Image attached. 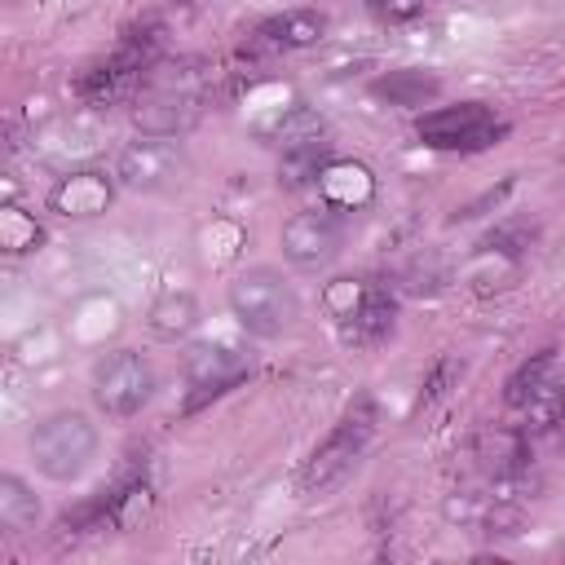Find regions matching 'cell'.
Segmentation results:
<instances>
[{"instance_id":"26","label":"cell","mask_w":565,"mask_h":565,"mask_svg":"<svg viewBox=\"0 0 565 565\" xmlns=\"http://www.w3.org/2000/svg\"><path fill=\"white\" fill-rule=\"evenodd\" d=\"M552 433H556V446L565 450V380H561V415H556V424H552Z\"/></svg>"},{"instance_id":"19","label":"cell","mask_w":565,"mask_h":565,"mask_svg":"<svg viewBox=\"0 0 565 565\" xmlns=\"http://www.w3.org/2000/svg\"><path fill=\"white\" fill-rule=\"evenodd\" d=\"M322 132H327L322 115H318L313 106L296 102V106H287V110L274 119L269 141H274V146H282V150H296V146H313V141H322Z\"/></svg>"},{"instance_id":"16","label":"cell","mask_w":565,"mask_h":565,"mask_svg":"<svg viewBox=\"0 0 565 565\" xmlns=\"http://www.w3.org/2000/svg\"><path fill=\"white\" fill-rule=\"evenodd\" d=\"M552 371H556V349H539V353H530V358L508 375V384H503V402H508L512 411H525L534 397H543V393L556 384Z\"/></svg>"},{"instance_id":"14","label":"cell","mask_w":565,"mask_h":565,"mask_svg":"<svg viewBox=\"0 0 565 565\" xmlns=\"http://www.w3.org/2000/svg\"><path fill=\"white\" fill-rule=\"evenodd\" d=\"M393 318H397V300L388 296V287L371 282L362 309H358L349 322H340V335H344L349 344H362V349H366V344H380V340L393 331Z\"/></svg>"},{"instance_id":"5","label":"cell","mask_w":565,"mask_h":565,"mask_svg":"<svg viewBox=\"0 0 565 565\" xmlns=\"http://www.w3.org/2000/svg\"><path fill=\"white\" fill-rule=\"evenodd\" d=\"M154 393V371L137 349H115L93 362V402L110 419L137 415Z\"/></svg>"},{"instance_id":"20","label":"cell","mask_w":565,"mask_h":565,"mask_svg":"<svg viewBox=\"0 0 565 565\" xmlns=\"http://www.w3.org/2000/svg\"><path fill=\"white\" fill-rule=\"evenodd\" d=\"M40 521V499L31 494V486L13 472L0 477V525L9 534H26L31 525Z\"/></svg>"},{"instance_id":"11","label":"cell","mask_w":565,"mask_h":565,"mask_svg":"<svg viewBox=\"0 0 565 565\" xmlns=\"http://www.w3.org/2000/svg\"><path fill=\"white\" fill-rule=\"evenodd\" d=\"M132 119L150 137H181L199 119V97L185 93V88H154L150 97L137 102Z\"/></svg>"},{"instance_id":"17","label":"cell","mask_w":565,"mask_h":565,"mask_svg":"<svg viewBox=\"0 0 565 565\" xmlns=\"http://www.w3.org/2000/svg\"><path fill=\"white\" fill-rule=\"evenodd\" d=\"M194 322H199V305L190 291H168L146 313V327L154 340H185L194 331Z\"/></svg>"},{"instance_id":"9","label":"cell","mask_w":565,"mask_h":565,"mask_svg":"<svg viewBox=\"0 0 565 565\" xmlns=\"http://www.w3.org/2000/svg\"><path fill=\"white\" fill-rule=\"evenodd\" d=\"M110 199H115V172H102V168H75L66 177H57L49 190V207L71 221L102 216L110 207Z\"/></svg>"},{"instance_id":"12","label":"cell","mask_w":565,"mask_h":565,"mask_svg":"<svg viewBox=\"0 0 565 565\" xmlns=\"http://www.w3.org/2000/svg\"><path fill=\"white\" fill-rule=\"evenodd\" d=\"M318 194L327 207L335 212H358L375 199V177L366 163H353V159H331L318 177Z\"/></svg>"},{"instance_id":"23","label":"cell","mask_w":565,"mask_h":565,"mask_svg":"<svg viewBox=\"0 0 565 565\" xmlns=\"http://www.w3.org/2000/svg\"><path fill=\"white\" fill-rule=\"evenodd\" d=\"M366 278H335V282H327V291H322V309L335 318V322H349L358 309H362V300H366Z\"/></svg>"},{"instance_id":"13","label":"cell","mask_w":565,"mask_h":565,"mask_svg":"<svg viewBox=\"0 0 565 565\" xmlns=\"http://www.w3.org/2000/svg\"><path fill=\"white\" fill-rule=\"evenodd\" d=\"M322 31H327V18L318 9H287V13H274L256 26V44L274 49V53H291V49L318 44Z\"/></svg>"},{"instance_id":"25","label":"cell","mask_w":565,"mask_h":565,"mask_svg":"<svg viewBox=\"0 0 565 565\" xmlns=\"http://www.w3.org/2000/svg\"><path fill=\"white\" fill-rule=\"evenodd\" d=\"M459 371H463V366H459L455 358H441V362L433 366V375L424 380V393H419V406H428V402H437V397L446 393V384H450V380H459Z\"/></svg>"},{"instance_id":"22","label":"cell","mask_w":565,"mask_h":565,"mask_svg":"<svg viewBox=\"0 0 565 565\" xmlns=\"http://www.w3.org/2000/svg\"><path fill=\"white\" fill-rule=\"evenodd\" d=\"M44 238V230L35 225V216H26L22 207H4L0 212V247L4 252H35Z\"/></svg>"},{"instance_id":"7","label":"cell","mask_w":565,"mask_h":565,"mask_svg":"<svg viewBox=\"0 0 565 565\" xmlns=\"http://www.w3.org/2000/svg\"><path fill=\"white\" fill-rule=\"evenodd\" d=\"M340 243H344V212L335 207H309V212H296L287 225H282V256L296 265V269H322L340 256Z\"/></svg>"},{"instance_id":"3","label":"cell","mask_w":565,"mask_h":565,"mask_svg":"<svg viewBox=\"0 0 565 565\" xmlns=\"http://www.w3.org/2000/svg\"><path fill=\"white\" fill-rule=\"evenodd\" d=\"M97 450V428L79 411H53L31 428V459L49 481H75Z\"/></svg>"},{"instance_id":"6","label":"cell","mask_w":565,"mask_h":565,"mask_svg":"<svg viewBox=\"0 0 565 565\" xmlns=\"http://www.w3.org/2000/svg\"><path fill=\"white\" fill-rule=\"evenodd\" d=\"M181 172H185V154H181V146H177L172 137H150V132H141L137 141H128V146L115 154V181H119L124 190H141V194L168 190V185L181 181Z\"/></svg>"},{"instance_id":"10","label":"cell","mask_w":565,"mask_h":565,"mask_svg":"<svg viewBox=\"0 0 565 565\" xmlns=\"http://www.w3.org/2000/svg\"><path fill=\"white\" fill-rule=\"evenodd\" d=\"M472 455H477V463H481V472L490 481L525 477V468H530V433L525 428H508V424H490V428L477 433Z\"/></svg>"},{"instance_id":"2","label":"cell","mask_w":565,"mask_h":565,"mask_svg":"<svg viewBox=\"0 0 565 565\" xmlns=\"http://www.w3.org/2000/svg\"><path fill=\"white\" fill-rule=\"evenodd\" d=\"M371 433H375V411H371V402L362 397V402L349 406L344 419L313 446V455H309L305 468H300V490H305V494H327V490H335V486L358 468V459H362Z\"/></svg>"},{"instance_id":"8","label":"cell","mask_w":565,"mask_h":565,"mask_svg":"<svg viewBox=\"0 0 565 565\" xmlns=\"http://www.w3.org/2000/svg\"><path fill=\"white\" fill-rule=\"evenodd\" d=\"M243 375H247V353H238L230 344H212V340L194 344L185 353V406L181 411L190 415V411L225 397Z\"/></svg>"},{"instance_id":"21","label":"cell","mask_w":565,"mask_h":565,"mask_svg":"<svg viewBox=\"0 0 565 565\" xmlns=\"http://www.w3.org/2000/svg\"><path fill=\"white\" fill-rule=\"evenodd\" d=\"M331 163L327 154V141H313V146H296V150H282V163H278V181L287 190H305V185H318L322 168Z\"/></svg>"},{"instance_id":"1","label":"cell","mask_w":565,"mask_h":565,"mask_svg":"<svg viewBox=\"0 0 565 565\" xmlns=\"http://www.w3.org/2000/svg\"><path fill=\"white\" fill-rule=\"evenodd\" d=\"M230 309H234V318L247 335L274 340L300 318V296L278 269L256 265V269H243L230 282Z\"/></svg>"},{"instance_id":"24","label":"cell","mask_w":565,"mask_h":565,"mask_svg":"<svg viewBox=\"0 0 565 565\" xmlns=\"http://www.w3.org/2000/svg\"><path fill=\"white\" fill-rule=\"evenodd\" d=\"M366 9H371L380 22L397 26V22H411V18H419V13H424V0H366Z\"/></svg>"},{"instance_id":"18","label":"cell","mask_w":565,"mask_h":565,"mask_svg":"<svg viewBox=\"0 0 565 565\" xmlns=\"http://www.w3.org/2000/svg\"><path fill=\"white\" fill-rule=\"evenodd\" d=\"M371 93L380 102H388V106H424V102H433L441 93V79L428 75V71H388V75H380L371 84Z\"/></svg>"},{"instance_id":"15","label":"cell","mask_w":565,"mask_h":565,"mask_svg":"<svg viewBox=\"0 0 565 565\" xmlns=\"http://www.w3.org/2000/svg\"><path fill=\"white\" fill-rule=\"evenodd\" d=\"M141 79V71H132L119 53H110L106 62H97V66H88L79 79H75V93L88 102V106H106V102H115V97H124L132 84Z\"/></svg>"},{"instance_id":"4","label":"cell","mask_w":565,"mask_h":565,"mask_svg":"<svg viewBox=\"0 0 565 565\" xmlns=\"http://www.w3.org/2000/svg\"><path fill=\"white\" fill-rule=\"evenodd\" d=\"M415 132L433 150H486L508 132V119H499L494 106L486 102H455L424 110L415 119Z\"/></svg>"}]
</instances>
